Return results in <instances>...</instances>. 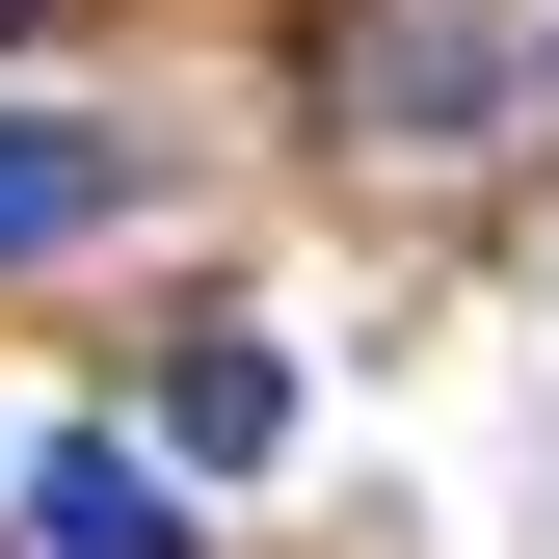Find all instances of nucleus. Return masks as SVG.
<instances>
[{
	"label": "nucleus",
	"instance_id": "nucleus-3",
	"mask_svg": "<svg viewBox=\"0 0 559 559\" xmlns=\"http://www.w3.org/2000/svg\"><path fill=\"white\" fill-rule=\"evenodd\" d=\"M160 453H187V479H266V453H294V346H240V320H214V346L160 373Z\"/></svg>",
	"mask_w": 559,
	"mask_h": 559
},
{
	"label": "nucleus",
	"instance_id": "nucleus-2",
	"mask_svg": "<svg viewBox=\"0 0 559 559\" xmlns=\"http://www.w3.org/2000/svg\"><path fill=\"white\" fill-rule=\"evenodd\" d=\"M346 107H373V133H427V160H453V133H507V53L400 0V27H346Z\"/></svg>",
	"mask_w": 559,
	"mask_h": 559
},
{
	"label": "nucleus",
	"instance_id": "nucleus-4",
	"mask_svg": "<svg viewBox=\"0 0 559 559\" xmlns=\"http://www.w3.org/2000/svg\"><path fill=\"white\" fill-rule=\"evenodd\" d=\"M107 187H133V160H107V133H53V107H0V266H27V240H81V214H107Z\"/></svg>",
	"mask_w": 559,
	"mask_h": 559
},
{
	"label": "nucleus",
	"instance_id": "nucleus-1",
	"mask_svg": "<svg viewBox=\"0 0 559 559\" xmlns=\"http://www.w3.org/2000/svg\"><path fill=\"white\" fill-rule=\"evenodd\" d=\"M27 559H187V479L133 453V427H53L27 453Z\"/></svg>",
	"mask_w": 559,
	"mask_h": 559
}]
</instances>
